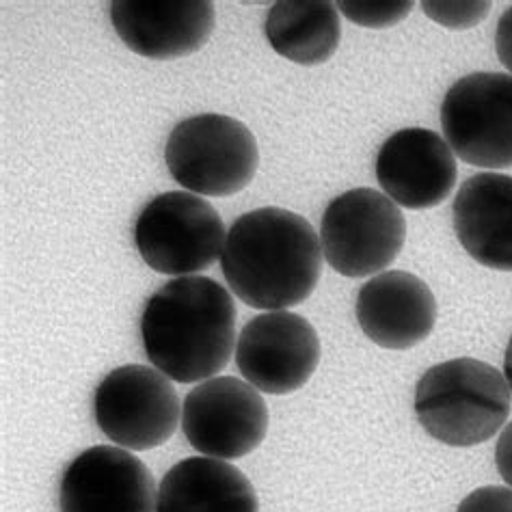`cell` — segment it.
I'll return each instance as SVG.
<instances>
[{"label": "cell", "mask_w": 512, "mask_h": 512, "mask_svg": "<svg viewBox=\"0 0 512 512\" xmlns=\"http://www.w3.org/2000/svg\"><path fill=\"white\" fill-rule=\"evenodd\" d=\"M454 232L478 264L512 273V178L484 171L458 188Z\"/></svg>", "instance_id": "cell-15"}, {"label": "cell", "mask_w": 512, "mask_h": 512, "mask_svg": "<svg viewBox=\"0 0 512 512\" xmlns=\"http://www.w3.org/2000/svg\"><path fill=\"white\" fill-rule=\"evenodd\" d=\"M512 392L487 361L450 359L428 368L415 385V415L426 433L452 448H474L506 426Z\"/></svg>", "instance_id": "cell-3"}, {"label": "cell", "mask_w": 512, "mask_h": 512, "mask_svg": "<svg viewBox=\"0 0 512 512\" xmlns=\"http://www.w3.org/2000/svg\"><path fill=\"white\" fill-rule=\"evenodd\" d=\"M441 128L454 156L484 169L512 167V76H463L441 102Z\"/></svg>", "instance_id": "cell-8"}, {"label": "cell", "mask_w": 512, "mask_h": 512, "mask_svg": "<svg viewBox=\"0 0 512 512\" xmlns=\"http://www.w3.org/2000/svg\"><path fill=\"white\" fill-rule=\"evenodd\" d=\"M407 240V221L385 193L353 188L329 201L320 219L322 255L333 271L359 279L392 266Z\"/></svg>", "instance_id": "cell-6"}, {"label": "cell", "mask_w": 512, "mask_h": 512, "mask_svg": "<svg viewBox=\"0 0 512 512\" xmlns=\"http://www.w3.org/2000/svg\"><path fill=\"white\" fill-rule=\"evenodd\" d=\"M456 512H512V489L508 487H480L469 493Z\"/></svg>", "instance_id": "cell-20"}, {"label": "cell", "mask_w": 512, "mask_h": 512, "mask_svg": "<svg viewBox=\"0 0 512 512\" xmlns=\"http://www.w3.org/2000/svg\"><path fill=\"white\" fill-rule=\"evenodd\" d=\"M165 163L184 191L199 197H229L255 178L260 150L242 121L204 113L182 119L171 130Z\"/></svg>", "instance_id": "cell-4"}, {"label": "cell", "mask_w": 512, "mask_h": 512, "mask_svg": "<svg viewBox=\"0 0 512 512\" xmlns=\"http://www.w3.org/2000/svg\"><path fill=\"white\" fill-rule=\"evenodd\" d=\"M182 415L171 379L150 366L128 363L100 381L93 394V417L115 446L145 452L167 443Z\"/></svg>", "instance_id": "cell-7"}, {"label": "cell", "mask_w": 512, "mask_h": 512, "mask_svg": "<svg viewBox=\"0 0 512 512\" xmlns=\"http://www.w3.org/2000/svg\"><path fill=\"white\" fill-rule=\"evenodd\" d=\"M156 497L152 471L117 446L80 452L59 484L61 512H156Z\"/></svg>", "instance_id": "cell-11"}, {"label": "cell", "mask_w": 512, "mask_h": 512, "mask_svg": "<svg viewBox=\"0 0 512 512\" xmlns=\"http://www.w3.org/2000/svg\"><path fill=\"white\" fill-rule=\"evenodd\" d=\"M422 9L426 18L446 26V29L465 31L489 16L491 3H478V0H471V3H448V0L439 3V0H426V3H422Z\"/></svg>", "instance_id": "cell-19"}, {"label": "cell", "mask_w": 512, "mask_h": 512, "mask_svg": "<svg viewBox=\"0 0 512 512\" xmlns=\"http://www.w3.org/2000/svg\"><path fill=\"white\" fill-rule=\"evenodd\" d=\"M156 512H260L251 480L210 456L175 463L160 482Z\"/></svg>", "instance_id": "cell-16"}, {"label": "cell", "mask_w": 512, "mask_h": 512, "mask_svg": "<svg viewBox=\"0 0 512 512\" xmlns=\"http://www.w3.org/2000/svg\"><path fill=\"white\" fill-rule=\"evenodd\" d=\"M236 305L219 281L175 277L141 314V342L156 370L175 383H201L227 368L236 348Z\"/></svg>", "instance_id": "cell-2"}, {"label": "cell", "mask_w": 512, "mask_h": 512, "mask_svg": "<svg viewBox=\"0 0 512 512\" xmlns=\"http://www.w3.org/2000/svg\"><path fill=\"white\" fill-rule=\"evenodd\" d=\"M504 376H506L508 387H510V392H512V338H510V342L506 346V355H504Z\"/></svg>", "instance_id": "cell-23"}, {"label": "cell", "mask_w": 512, "mask_h": 512, "mask_svg": "<svg viewBox=\"0 0 512 512\" xmlns=\"http://www.w3.org/2000/svg\"><path fill=\"white\" fill-rule=\"evenodd\" d=\"M495 465L504 482L512 489V422L504 426L495 446Z\"/></svg>", "instance_id": "cell-22"}, {"label": "cell", "mask_w": 512, "mask_h": 512, "mask_svg": "<svg viewBox=\"0 0 512 512\" xmlns=\"http://www.w3.org/2000/svg\"><path fill=\"white\" fill-rule=\"evenodd\" d=\"M413 7L411 0H400V3L385 0V3H340L338 11L350 22L366 29H387L407 18Z\"/></svg>", "instance_id": "cell-18"}, {"label": "cell", "mask_w": 512, "mask_h": 512, "mask_svg": "<svg viewBox=\"0 0 512 512\" xmlns=\"http://www.w3.org/2000/svg\"><path fill=\"white\" fill-rule=\"evenodd\" d=\"M495 50H497V57H500L502 65L512 76V7H508L502 13L500 22H497Z\"/></svg>", "instance_id": "cell-21"}, {"label": "cell", "mask_w": 512, "mask_h": 512, "mask_svg": "<svg viewBox=\"0 0 512 512\" xmlns=\"http://www.w3.org/2000/svg\"><path fill=\"white\" fill-rule=\"evenodd\" d=\"M355 314L361 331L376 346L409 350L433 333L437 301L417 275L385 271L361 286Z\"/></svg>", "instance_id": "cell-14"}, {"label": "cell", "mask_w": 512, "mask_h": 512, "mask_svg": "<svg viewBox=\"0 0 512 512\" xmlns=\"http://www.w3.org/2000/svg\"><path fill=\"white\" fill-rule=\"evenodd\" d=\"M376 182L398 208L428 210L456 186V156L448 141L426 128L394 132L376 156Z\"/></svg>", "instance_id": "cell-12"}, {"label": "cell", "mask_w": 512, "mask_h": 512, "mask_svg": "<svg viewBox=\"0 0 512 512\" xmlns=\"http://www.w3.org/2000/svg\"><path fill=\"white\" fill-rule=\"evenodd\" d=\"M225 225L204 197L169 191L147 201L134 223V245L160 275L188 277L223 255Z\"/></svg>", "instance_id": "cell-5"}, {"label": "cell", "mask_w": 512, "mask_h": 512, "mask_svg": "<svg viewBox=\"0 0 512 512\" xmlns=\"http://www.w3.org/2000/svg\"><path fill=\"white\" fill-rule=\"evenodd\" d=\"M217 22L208 0H117L111 24L134 55L167 61L206 46Z\"/></svg>", "instance_id": "cell-13"}, {"label": "cell", "mask_w": 512, "mask_h": 512, "mask_svg": "<svg viewBox=\"0 0 512 512\" xmlns=\"http://www.w3.org/2000/svg\"><path fill=\"white\" fill-rule=\"evenodd\" d=\"M182 430L199 454L234 461L260 448L268 430V407L247 381L214 376L184 398Z\"/></svg>", "instance_id": "cell-9"}, {"label": "cell", "mask_w": 512, "mask_h": 512, "mask_svg": "<svg viewBox=\"0 0 512 512\" xmlns=\"http://www.w3.org/2000/svg\"><path fill=\"white\" fill-rule=\"evenodd\" d=\"M264 33L277 55L299 65H320L340 46V11L329 0H279L268 9Z\"/></svg>", "instance_id": "cell-17"}, {"label": "cell", "mask_w": 512, "mask_h": 512, "mask_svg": "<svg viewBox=\"0 0 512 512\" xmlns=\"http://www.w3.org/2000/svg\"><path fill=\"white\" fill-rule=\"evenodd\" d=\"M320 363V340L312 322L294 312H266L242 327L236 366L258 392L286 396L301 389Z\"/></svg>", "instance_id": "cell-10"}, {"label": "cell", "mask_w": 512, "mask_h": 512, "mask_svg": "<svg viewBox=\"0 0 512 512\" xmlns=\"http://www.w3.org/2000/svg\"><path fill=\"white\" fill-rule=\"evenodd\" d=\"M320 236L301 214L258 208L229 227L221 271L238 299L266 312H286L316 290L322 273Z\"/></svg>", "instance_id": "cell-1"}]
</instances>
